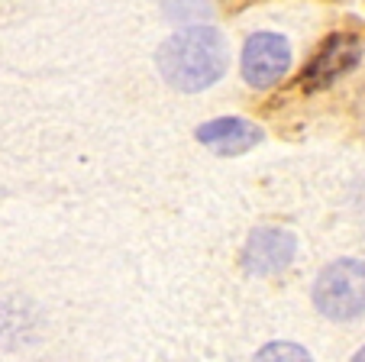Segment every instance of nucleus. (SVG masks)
I'll list each match as a JSON object with an SVG mask.
<instances>
[{"label":"nucleus","instance_id":"f257e3e1","mask_svg":"<svg viewBox=\"0 0 365 362\" xmlns=\"http://www.w3.org/2000/svg\"><path fill=\"white\" fill-rule=\"evenodd\" d=\"M162 78L178 91H204L230 69V42L214 26H191L168 36L155 52Z\"/></svg>","mask_w":365,"mask_h":362},{"label":"nucleus","instance_id":"f03ea898","mask_svg":"<svg viewBox=\"0 0 365 362\" xmlns=\"http://www.w3.org/2000/svg\"><path fill=\"white\" fill-rule=\"evenodd\" d=\"M314 304L327 321H359L365 314V262H330L314 281Z\"/></svg>","mask_w":365,"mask_h":362},{"label":"nucleus","instance_id":"7ed1b4c3","mask_svg":"<svg viewBox=\"0 0 365 362\" xmlns=\"http://www.w3.org/2000/svg\"><path fill=\"white\" fill-rule=\"evenodd\" d=\"M365 49V33H352V29H339V33H330L324 39V46L314 52L310 65L301 75V88L304 91H317L327 88L330 81H336L339 75L352 69L359 62V55Z\"/></svg>","mask_w":365,"mask_h":362},{"label":"nucleus","instance_id":"20e7f679","mask_svg":"<svg viewBox=\"0 0 365 362\" xmlns=\"http://www.w3.org/2000/svg\"><path fill=\"white\" fill-rule=\"evenodd\" d=\"M297 239L291 230L282 226H259L249 233L246 249H242V266L255 278H269V275H282L284 268L294 262Z\"/></svg>","mask_w":365,"mask_h":362},{"label":"nucleus","instance_id":"39448f33","mask_svg":"<svg viewBox=\"0 0 365 362\" xmlns=\"http://www.w3.org/2000/svg\"><path fill=\"white\" fill-rule=\"evenodd\" d=\"M291 42L282 33H252L242 46V78L252 88H269L288 71Z\"/></svg>","mask_w":365,"mask_h":362},{"label":"nucleus","instance_id":"423d86ee","mask_svg":"<svg viewBox=\"0 0 365 362\" xmlns=\"http://www.w3.org/2000/svg\"><path fill=\"white\" fill-rule=\"evenodd\" d=\"M200 146L214 149L217 156H242L252 146L262 143V126H255L246 116H217L210 124H200L194 130Z\"/></svg>","mask_w":365,"mask_h":362},{"label":"nucleus","instance_id":"0eeeda50","mask_svg":"<svg viewBox=\"0 0 365 362\" xmlns=\"http://www.w3.org/2000/svg\"><path fill=\"white\" fill-rule=\"evenodd\" d=\"M252 362H314V356L304 346H297V343L278 340V343H265V346L255 353Z\"/></svg>","mask_w":365,"mask_h":362},{"label":"nucleus","instance_id":"6e6552de","mask_svg":"<svg viewBox=\"0 0 365 362\" xmlns=\"http://www.w3.org/2000/svg\"><path fill=\"white\" fill-rule=\"evenodd\" d=\"M349 362H365V346H362V349H359V353H356V356H352V359H349Z\"/></svg>","mask_w":365,"mask_h":362}]
</instances>
